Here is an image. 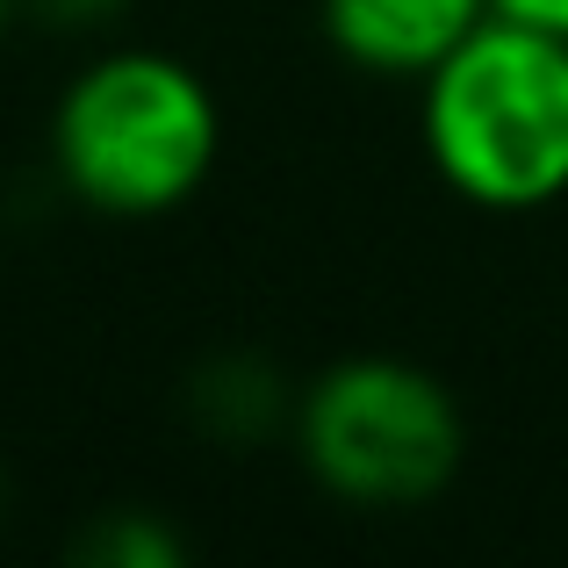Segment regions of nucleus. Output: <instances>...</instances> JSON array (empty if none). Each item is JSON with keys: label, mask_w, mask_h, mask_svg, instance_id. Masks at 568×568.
<instances>
[{"label": "nucleus", "mask_w": 568, "mask_h": 568, "mask_svg": "<svg viewBox=\"0 0 568 568\" xmlns=\"http://www.w3.org/2000/svg\"><path fill=\"white\" fill-rule=\"evenodd\" d=\"M216 94L166 51H101L51 109L58 181L101 216H166L216 166Z\"/></svg>", "instance_id": "2"}, {"label": "nucleus", "mask_w": 568, "mask_h": 568, "mask_svg": "<svg viewBox=\"0 0 568 568\" xmlns=\"http://www.w3.org/2000/svg\"><path fill=\"white\" fill-rule=\"evenodd\" d=\"M14 8H22V0H0V37H8V22H14Z\"/></svg>", "instance_id": "9"}, {"label": "nucleus", "mask_w": 568, "mask_h": 568, "mask_svg": "<svg viewBox=\"0 0 568 568\" xmlns=\"http://www.w3.org/2000/svg\"><path fill=\"white\" fill-rule=\"evenodd\" d=\"M22 8L43 14V22H58V29H101V22H115L130 0H22Z\"/></svg>", "instance_id": "7"}, {"label": "nucleus", "mask_w": 568, "mask_h": 568, "mask_svg": "<svg viewBox=\"0 0 568 568\" xmlns=\"http://www.w3.org/2000/svg\"><path fill=\"white\" fill-rule=\"evenodd\" d=\"M425 152L475 209H540L568 194V37L489 14L425 72Z\"/></svg>", "instance_id": "1"}, {"label": "nucleus", "mask_w": 568, "mask_h": 568, "mask_svg": "<svg viewBox=\"0 0 568 568\" xmlns=\"http://www.w3.org/2000/svg\"><path fill=\"white\" fill-rule=\"evenodd\" d=\"M317 14L346 65L382 80H425L497 14V0H324Z\"/></svg>", "instance_id": "4"}, {"label": "nucleus", "mask_w": 568, "mask_h": 568, "mask_svg": "<svg viewBox=\"0 0 568 568\" xmlns=\"http://www.w3.org/2000/svg\"><path fill=\"white\" fill-rule=\"evenodd\" d=\"M72 555L94 561V568H173V561H187V547L144 511H109Z\"/></svg>", "instance_id": "6"}, {"label": "nucleus", "mask_w": 568, "mask_h": 568, "mask_svg": "<svg viewBox=\"0 0 568 568\" xmlns=\"http://www.w3.org/2000/svg\"><path fill=\"white\" fill-rule=\"evenodd\" d=\"M497 14H518V22H540L568 37V0H497Z\"/></svg>", "instance_id": "8"}, {"label": "nucleus", "mask_w": 568, "mask_h": 568, "mask_svg": "<svg viewBox=\"0 0 568 568\" xmlns=\"http://www.w3.org/2000/svg\"><path fill=\"white\" fill-rule=\"evenodd\" d=\"M187 410L194 425L209 432V439H266L274 425H295V396L281 388V375L266 361H252V353H223V361H209L202 375L187 382Z\"/></svg>", "instance_id": "5"}, {"label": "nucleus", "mask_w": 568, "mask_h": 568, "mask_svg": "<svg viewBox=\"0 0 568 568\" xmlns=\"http://www.w3.org/2000/svg\"><path fill=\"white\" fill-rule=\"evenodd\" d=\"M295 454L353 511H417L468 460V417L432 367L353 353L295 396Z\"/></svg>", "instance_id": "3"}]
</instances>
